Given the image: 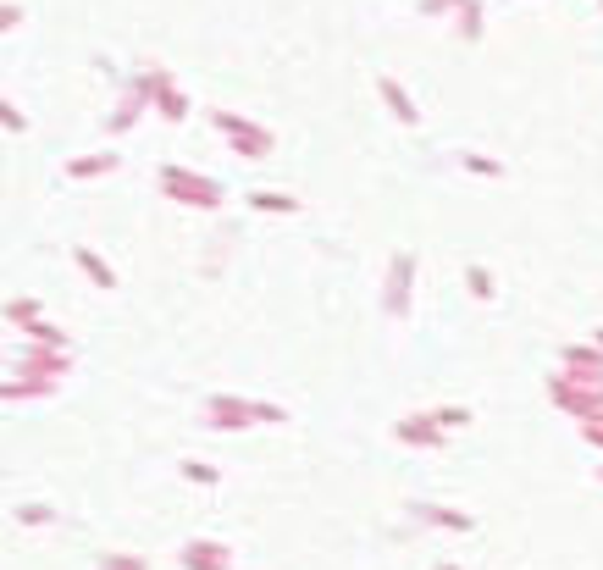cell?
Wrapping results in <instances>:
<instances>
[{
    "label": "cell",
    "instance_id": "6da1fadb",
    "mask_svg": "<svg viewBox=\"0 0 603 570\" xmlns=\"http://www.w3.org/2000/svg\"><path fill=\"white\" fill-rule=\"evenodd\" d=\"M548 399H554L570 421H592V416H603V377L559 366L554 377H548Z\"/></svg>",
    "mask_w": 603,
    "mask_h": 570
},
{
    "label": "cell",
    "instance_id": "7a4b0ae2",
    "mask_svg": "<svg viewBox=\"0 0 603 570\" xmlns=\"http://www.w3.org/2000/svg\"><path fill=\"white\" fill-rule=\"evenodd\" d=\"M382 310L393 321H404L415 310V250H399L388 261V277H382Z\"/></svg>",
    "mask_w": 603,
    "mask_h": 570
},
{
    "label": "cell",
    "instance_id": "3957f363",
    "mask_svg": "<svg viewBox=\"0 0 603 570\" xmlns=\"http://www.w3.org/2000/svg\"><path fill=\"white\" fill-rule=\"evenodd\" d=\"M393 438H399L404 449H443V443H449V432L432 421V410H415V416H404L399 427H393Z\"/></svg>",
    "mask_w": 603,
    "mask_h": 570
},
{
    "label": "cell",
    "instance_id": "277c9868",
    "mask_svg": "<svg viewBox=\"0 0 603 570\" xmlns=\"http://www.w3.org/2000/svg\"><path fill=\"white\" fill-rule=\"evenodd\" d=\"M377 95H382V106L393 111V122H404V128H421V106H415V95L399 84V78H388V72H382V78H377Z\"/></svg>",
    "mask_w": 603,
    "mask_h": 570
},
{
    "label": "cell",
    "instance_id": "5b68a950",
    "mask_svg": "<svg viewBox=\"0 0 603 570\" xmlns=\"http://www.w3.org/2000/svg\"><path fill=\"white\" fill-rule=\"evenodd\" d=\"M415 526H443V532H476V515L449 510V504H410Z\"/></svg>",
    "mask_w": 603,
    "mask_h": 570
},
{
    "label": "cell",
    "instance_id": "8992f818",
    "mask_svg": "<svg viewBox=\"0 0 603 570\" xmlns=\"http://www.w3.org/2000/svg\"><path fill=\"white\" fill-rule=\"evenodd\" d=\"M449 17H454V34H460L465 45H476V39L487 34V6H482V0H454Z\"/></svg>",
    "mask_w": 603,
    "mask_h": 570
},
{
    "label": "cell",
    "instance_id": "52a82bcc",
    "mask_svg": "<svg viewBox=\"0 0 603 570\" xmlns=\"http://www.w3.org/2000/svg\"><path fill=\"white\" fill-rule=\"evenodd\" d=\"M216 122H222V128H227V139H233V144H238V150H244V155H266V150H272V139H266L261 128H249L244 117H233V111H222V117H216Z\"/></svg>",
    "mask_w": 603,
    "mask_h": 570
},
{
    "label": "cell",
    "instance_id": "ba28073f",
    "mask_svg": "<svg viewBox=\"0 0 603 570\" xmlns=\"http://www.w3.org/2000/svg\"><path fill=\"white\" fill-rule=\"evenodd\" d=\"M559 366H570V371H587V377H603V349H598V344H565Z\"/></svg>",
    "mask_w": 603,
    "mask_h": 570
},
{
    "label": "cell",
    "instance_id": "9c48e42d",
    "mask_svg": "<svg viewBox=\"0 0 603 570\" xmlns=\"http://www.w3.org/2000/svg\"><path fill=\"white\" fill-rule=\"evenodd\" d=\"M460 167L471 172V178H493V183H498V178H504V172H509L504 161H493V155H476V150H471V155H460Z\"/></svg>",
    "mask_w": 603,
    "mask_h": 570
},
{
    "label": "cell",
    "instance_id": "30bf717a",
    "mask_svg": "<svg viewBox=\"0 0 603 570\" xmlns=\"http://www.w3.org/2000/svg\"><path fill=\"white\" fill-rule=\"evenodd\" d=\"M432 421H438L443 432H465V427H471V410H465V404H438Z\"/></svg>",
    "mask_w": 603,
    "mask_h": 570
},
{
    "label": "cell",
    "instance_id": "8fae6325",
    "mask_svg": "<svg viewBox=\"0 0 603 570\" xmlns=\"http://www.w3.org/2000/svg\"><path fill=\"white\" fill-rule=\"evenodd\" d=\"M465 288H471V299H493V294H498L487 266H465Z\"/></svg>",
    "mask_w": 603,
    "mask_h": 570
},
{
    "label": "cell",
    "instance_id": "7c38bea8",
    "mask_svg": "<svg viewBox=\"0 0 603 570\" xmlns=\"http://www.w3.org/2000/svg\"><path fill=\"white\" fill-rule=\"evenodd\" d=\"M415 12L438 23V17H449V12H454V0H415Z\"/></svg>",
    "mask_w": 603,
    "mask_h": 570
},
{
    "label": "cell",
    "instance_id": "4fadbf2b",
    "mask_svg": "<svg viewBox=\"0 0 603 570\" xmlns=\"http://www.w3.org/2000/svg\"><path fill=\"white\" fill-rule=\"evenodd\" d=\"M249 200L261 205V211H294V200H288V194H249Z\"/></svg>",
    "mask_w": 603,
    "mask_h": 570
},
{
    "label": "cell",
    "instance_id": "5bb4252c",
    "mask_svg": "<svg viewBox=\"0 0 603 570\" xmlns=\"http://www.w3.org/2000/svg\"><path fill=\"white\" fill-rule=\"evenodd\" d=\"M581 438L592 443V449H603V416H592V421H581Z\"/></svg>",
    "mask_w": 603,
    "mask_h": 570
},
{
    "label": "cell",
    "instance_id": "9a60e30c",
    "mask_svg": "<svg viewBox=\"0 0 603 570\" xmlns=\"http://www.w3.org/2000/svg\"><path fill=\"white\" fill-rule=\"evenodd\" d=\"M592 344H598V349H603V327H592Z\"/></svg>",
    "mask_w": 603,
    "mask_h": 570
},
{
    "label": "cell",
    "instance_id": "2e32d148",
    "mask_svg": "<svg viewBox=\"0 0 603 570\" xmlns=\"http://www.w3.org/2000/svg\"><path fill=\"white\" fill-rule=\"evenodd\" d=\"M432 570H460V565H432Z\"/></svg>",
    "mask_w": 603,
    "mask_h": 570
},
{
    "label": "cell",
    "instance_id": "e0dca14e",
    "mask_svg": "<svg viewBox=\"0 0 603 570\" xmlns=\"http://www.w3.org/2000/svg\"><path fill=\"white\" fill-rule=\"evenodd\" d=\"M598 482H603V465H598Z\"/></svg>",
    "mask_w": 603,
    "mask_h": 570
},
{
    "label": "cell",
    "instance_id": "ac0fdd59",
    "mask_svg": "<svg viewBox=\"0 0 603 570\" xmlns=\"http://www.w3.org/2000/svg\"><path fill=\"white\" fill-rule=\"evenodd\" d=\"M598 12H603V0H598Z\"/></svg>",
    "mask_w": 603,
    "mask_h": 570
}]
</instances>
